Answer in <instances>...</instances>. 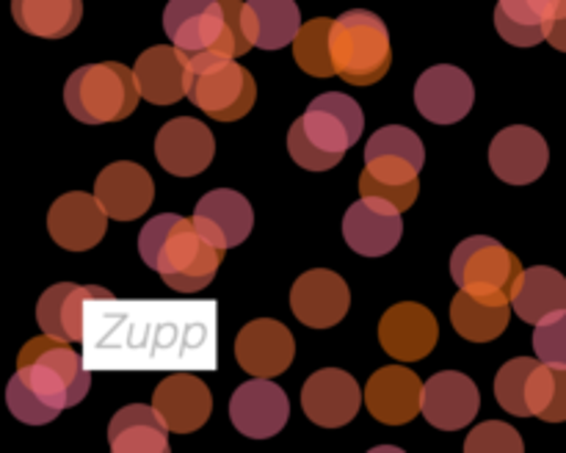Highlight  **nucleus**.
Masks as SVG:
<instances>
[{
    "mask_svg": "<svg viewBox=\"0 0 566 453\" xmlns=\"http://www.w3.org/2000/svg\"><path fill=\"white\" fill-rule=\"evenodd\" d=\"M138 254L171 291L193 293L213 282L227 252L208 241L193 219L160 213L142 227Z\"/></svg>",
    "mask_w": 566,
    "mask_h": 453,
    "instance_id": "nucleus-1",
    "label": "nucleus"
},
{
    "mask_svg": "<svg viewBox=\"0 0 566 453\" xmlns=\"http://www.w3.org/2000/svg\"><path fill=\"white\" fill-rule=\"evenodd\" d=\"M363 130L365 114L357 99L340 92L318 94L287 130V152L307 171L335 169Z\"/></svg>",
    "mask_w": 566,
    "mask_h": 453,
    "instance_id": "nucleus-2",
    "label": "nucleus"
},
{
    "mask_svg": "<svg viewBox=\"0 0 566 453\" xmlns=\"http://www.w3.org/2000/svg\"><path fill=\"white\" fill-rule=\"evenodd\" d=\"M142 97L136 70L119 61L77 66L64 86L66 110L83 125L119 122L136 110Z\"/></svg>",
    "mask_w": 566,
    "mask_h": 453,
    "instance_id": "nucleus-3",
    "label": "nucleus"
},
{
    "mask_svg": "<svg viewBox=\"0 0 566 453\" xmlns=\"http://www.w3.org/2000/svg\"><path fill=\"white\" fill-rule=\"evenodd\" d=\"M17 370L36 390V396L55 412L77 407L92 387V373L83 368L81 354L59 337H33L17 357Z\"/></svg>",
    "mask_w": 566,
    "mask_h": 453,
    "instance_id": "nucleus-4",
    "label": "nucleus"
},
{
    "mask_svg": "<svg viewBox=\"0 0 566 453\" xmlns=\"http://www.w3.org/2000/svg\"><path fill=\"white\" fill-rule=\"evenodd\" d=\"M332 59L337 75L354 86L381 81L392 64L390 31L385 20L368 9H352L332 25Z\"/></svg>",
    "mask_w": 566,
    "mask_h": 453,
    "instance_id": "nucleus-5",
    "label": "nucleus"
},
{
    "mask_svg": "<svg viewBox=\"0 0 566 453\" xmlns=\"http://www.w3.org/2000/svg\"><path fill=\"white\" fill-rule=\"evenodd\" d=\"M188 99L219 122H235L252 110L258 83L247 66L221 53H197L188 59Z\"/></svg>",
    "mask_w": 566,
    "mask_h": 453,
    "instance_id": "nucleus-6",
    "label": "nucleus"
},
{
    "mask_svg": "<svg viewBox=\"0 0 566 453\" xmlns=\"http://www.w3.org/2000/svg\"><path fill=\"white\" fill-rule=\"evenodd\" d=\"M517 254L509 252L490 235H473L453 249L451 276L462 291L470 293H509L523 274Z\"/></svg>",
    "mask_w": 566,
    "mask_h": 453,
    "instance_id": "nucleus-7",
    "label": "nucleus"
},
{
    "mask_svg": "<svg viewBox=\"0 0 566 453\" xmlns=\"http://www.w3.org/2000/svg\"><path fill=\"white\" fill-rule=\"evenodd\" d=\"M343 238L363 257H385L401 243V210L381 197H359L343 215Z\"/></svg>",
    "mask_w": 566,
    "mask_h": 453,
    "instance_id": "nucleus-8",
    "label": "nucleus"
},
{
    "mask_svg": "<svg viewBox=\"0 0 566 453\" xmlns=\"http://www.w3.org/2000/svg\"><path fill=\"white\" fill-rule=\"evenodd\" d=\"M287 418H291V401L285 390L265 376H254L232 392L230 420L243 436L269 440L285 429Z\"/></svg>",
    "mask_w": 566,
    "mask_h": 453,
    "instance_id": "nucleus-9",
    "label": "nucleus"
},
{
    "mask_svg": "<svg viewBox=\"0 0 566 453\" xmlns=\"http://www.w3.org/2000/svg\"><path fill=\"white\" fill-rule=\"evenodd\" d=\"M365 392L357 379L340 368L315 370L302 387V409L321 429H340L357 418Z\"/></svg>",
    "mask_w": 566,
    "mask_h": 453,
    "instance_id": "nucleus-10",
    "label": "nucleus"
},
{
    "mask_svg": "<svg viewBox=\"0 0 566 453\" xmlns=\"http://www.w3.org/2000/svg\"><path fill=\"white\" fill-rule=\"evenodd\" d=\"M556 390V373L547 362L531 357L509 359L495 376V398L517 418H539Z\"/></svg>",
    "mask_w": 566,
    "mask_h": 453,
    "instance_id": "nucleus-11",
    "label": "nucleus"
},
{
    "mask_svg": "<svg viewBox=\"0 0 566 453\" xmlns=\"http://www.w3.org/2000/svg\"><path fill=\"white\" fill-rule=\"evenodd\" d=\"M475 103V86L464 70L453 64H437L415 83V105L420 116L434 125H457Z\"/></svg>",
    "mask_w": 566,
    "mask_h": 453,
    "instance_id": "nucleus-12",
    "label": "nucleus"
},
{
    "mask_svg": "<svg viewBox=\"0 0 566 453\" xmlns=\"http://www.w3.org/2000/svg\"><path fill=\"white\" fill-rule=\"evenodd\" d=\"M164 31L182 53H216L227 31L221 0H169L164 11Z\"/></svg>",
    "mask_w": 566,
    "mask_h": 453,
    "instance_id": "nucleus-13",
    "label": "nucleus"
},
{
    "mask_svg": "<svg viewBox=\"0 0 566 453\" xmlns=\"http://www.w3.org/2000/svg\"><path fill=\"white\" fill-rule=\"evenodd\" d=\"M440 326L434 313L418 302L392 304L379 320V343L398 362H418L434 351Z\"/></svg>",
    "mask_w": 566,
    "mask_h": 453,
    "instance_id": "nucleus-14",
    "label": "nucleus"
},
{
    "mask_svg": "<svg viewBox=\"0 0 566 453\" xmlns=\"http://www.w3.org/2000/svg\"><path fill=\"white\" fill-rule=\"evenodd\" d=\"M111 215L94 193H61L48 213V232L66 252H88L105 235Z\"/></svg>",
    "mask_w": 566,
    "mask_h": 453,
    "instance_id": "nucleus-15",
    "label": "nucleus"
},
{
    "mask_svg": "<svg viewBox=\"0 0 566 453\" xmlns=\"http://www.w3.org/2000/svg\"><path fill=\"white\" fill-rule=\"evenodd\" d=\"M551 160V149L539 130L528 125L503 127L490 147V166L509 186H531L539 180Z\"/></svg>",
    "mask_w": 566,
    "mask_h": 453,
    "instance_id": "nucleus-16",
    "label": "nucleus"
},
{
    "mask_svg": "<svg viewBox=\"0 0 566 453\" xmlns=\"http://www.w3.org/2000/svg\"><path fill=\"white\" fill-rule=\"evenodd\" d=\"M216 155L213 133L205 122L191 116H177L166 122L155 138V158L164 171L175 177L202 175Z\"/></svg>",
    "mask_w": 566,
    "mask_h": 453,
    "instance_id": "nucleus-17",
    "label": "nucleus"
},
{
    "mask_svg": "<svg viewBox=\"0 0 566 453\" xmlns=\"http://www.w3.org/2000/svg\"><path fill=\"white\" fill-rule=\"evenodd\" d=\"M352 293L346 280L329 268L304 271L291 291L293 315L310 329H329L337 326L348 313Z\"/></svg>",
    "mask_w": 566,
    "mask_h": 453,
    "instance_id": "nucleus-18",
    "label": "nucleus"
},
{
    "mask_svg": "<svg viewBox=\"0 0 566 453\" xmlns=\"http://www.w3.org/2000/svg\"><path fill=\"white\" fill-rule=\"evenodd\" d=\"M426 164V147L415 130L403 125H387L370 136L365 147V169L381 182H407L418 180Z\"/></svg>",
    "mask_w": 566,
    "mask_h": 453,
    "instance_id": "nucleus-19",
    "label": "nucleus"
},
{
    "mask_svg": "<svg viewBox=\"0 0 566 453\" xmlns=\"http://www.w3.org/2000/svg\"><path fill=\"white\" fill-rule=\"evenodd\" d=\"M296 357V343H293L291 329L274 318L249 320L235 340V359L247 373L274 376L285 373Z\"/></svg>",
    "mask_w": 566,
    "mask_h": 453,
    "instance_id": "nucleus-20",
    "label": "nucleus"
},
{
    "mask_svg": "<svg viewBox=\"0 0 566 453\" xmlns=\"http://www.w3.org/2000/svg\"><path fill=\"white\" fill-rule=\"evenodd\" d=\"M481 396L470 376L459 370H442L423 384V418L440 431H459L479 414Z\"/></svg>",
    "mask_w": 566,
    "mask_h": 453,
    "instance_id": "nucleus-21",
    "label": "nucleus"
},
{
    "mask_svg": "<svg viewBox=\"0 0 566 453\" xmlns=\"http://www.w3.org/2000/svg\"><path fill=\"white\" fill-rule=\"evenodd\" d=\"M94 197L114 221L142 219L155 199V182L144 166L133 160H116L99 171Z\"/></svg>",
    "mask_w": 566,
    "mask_h": 453,
    "instance_id": "nucleus-22",
    "label": "nucleus"
},
{
    "mask_svg": "<svg viewBox=\"0 0 566 453\" xmlns=\"http://www.w3.org/2000/svg\"><path fill=\"white\" fill-rule=\"evenodd\" d=\"M365 407L379 423L403 425L423 409L420 376L401 365L379 368L365 387Z\"/></svg>",
    "mask_w": 566,
    "mask_h": 453,
    "instance_id": "nucleus-23",
    "label": "nucleus"
},
{
    "mask_svg": "<svg viewBox=\"0 0 566 453\" xmlns=\"http://www.w3.org/2000/svg\"><path fill=\"white\" fill-rule=\"evenodd\" d=\"M191 219L208 241L227 252L252 235L254 210L243 193L232 191V188H216L199 199Z\"/></svg>",
    "mask_w": 566,
    "mask_h": 453,
    "instance_id": "nucleus-24",
    "label": "nucleus"
},
{
    "mask_svg": "<svg viewBox=\"0 0 566 453\" xmlns=\"http://www.w3.org/2000/svg\"><path fill=\"white\" fill-rule=\"evenodd\" d=\"M153 407L175 434H191L208 423L213 412V396L208 384L191 373H175L160 381L153 392Z\"/></svg>",
    "mask_w": 566,
    "mask_h": 453,
    "instance_id": "nucleus-25",
    "label": "nucleus"
},
{
    "mask_svg": "<svg viewBox=\"0 0 566 453\" xmlns=\"http://www.w3.org/2000/svg\"><path fill=\"white\" fill-rule=\"evenodd\" d=\"M188 59L175 44H155L144 50L136 61V77L142 86V97L153 105H171L177 99L188 97Z\"/></svg>",
    "mask_w": 566,
    "mask_h": 453,
    "instance_id": "nucleus-26",
    "label": "nucleus"
},
{
    "mask_svg": "<svg viewBox=\"0 0 566 453\" xmlns=\"http://www.w3.org/2000/svg\"><path fill=\"white\" fill-rule=\"evenodd\" d=\"M92 298H108V291L97 285H75V282H59L48 287L36 304L39 329L64 343H81L83 304Z\"/></svg>",
    "mask_w": 566,
    "mask_h": 453,
    "instance_id": "nucleus-27",
    "label": "nucleus"
},
{
    "mask_svg": "<svg viewBox=\"0 0 566 453\" xmlns=\"http://www.w3.org/2000/svg\"><path fill=\"white\" fill-rule=\"evenodd\" d=\"M509 293H470L459 287L451 302V324L464 340L490 343L506 331L512 309Z\"/></svg>",
    "mask_w": 566,
    "mask_h": 453,
    "instance_id": "nucleus-28",
    "label": "nucleus"
},
{
    "mask_svg": "<svg viewBox=\"0 0 566 453\" xmlns=\"http://www.w3.org/2000/svg\"><path fill=\"white\" fill-rule=\"evenodd\" d=\"M108 442L114 453H166L169 425L155 407L130 403L111 418Z\"/></svg>",
    "mask_w": 566,
    "mask_h": 453,
    "instance_id": "nucleus-29",
    "label": "nucleus"
},
{
    "mask_svg": "<svg viewBox=\"0 0 566 453\" xmlns=\"http://www.w3.org/2000/svg\"><path fill=\"white\" fill-rule=\"evenodd\" d=\"M512 309L525 324H539L566 309V276L551 265H531L512 287Z\"/></svg>",
    "mask_w": 566,
    "mask_h": 453,
    "instance_id": "nucleus-30",
    "label": "nucleus"
},
{
    "mask_svg": "<svg viewBox=\"0 0 566 453\" xmlns=\"http://www.w3.org/2000/svg\"><path fill=\"white\" fill-rule=\"evenodd\" d=\"M243 22L254 48L282 50L302 31V11L296 0H247Z\"/></svg>",
    "mask_w": 566,
    "mask_h": 453,
    "instance_id": "nucleus-31",
    "label": "nucleus"
},
{
    "mask_svg": "<svg viewBox=\"0 0 566 453\" xmlns=\"http://www.w3.org/2000/svg\"><path fill=\"white\" fill-rule=\"evenodd\" d=\"M562 0H497L495 28L509 44L534 48L547 42V31Z\"/></svg>",
    "mask_w": 566,
    "mask_h": 453,
    "instance_id": "nucleus-32",
    "label": "nucleus"
},
{
    "mask_svg": "<svg viewBox=\"0 0 566 453\" xmlns=\"http://www.w3.org/2000/svg\"><path fill=\"white\" fill-rule=\"evenodd\" d=\"M11 17L31 36L64 39L81 25L83 0H11Z\"/></svg>",
    "mask_w": 566,
    "mask_h": 453,
    "instance_id": "nucleus-33",
    "label": "nucleus"
},
{
    "mask_svg": "<svg viewBox=\"0 0 566 453\" xmlns=\"http://www.w3.org/2000/svg\"><path fill=\"white\" fill-rule=\"evenodd\" d=\"M332 25L335 20L329 17H315V20L304 22L298 36L293 39V59L307 75H337L335 59H332Z\"/></svg>",
    "mask_w": 566,
    "mask_h": 453,
    "instance_id": "nucleus-34",
    "label": "nucleus"
},
{
    "mask_svg": "<svg viewBox=\"0 0 566 453\" xmlns=\"http://www.w3.org/2000/svg\"><path fill=\"white\" fill-rule=\"evenodd\" d=\"M6 403H9V412L28 425H48L59 418V412L50 409L48 403L36 396V390L22 379L20 370L11 376L9 387H6Z\"/></svg>",
    "mask_w": 566,
    "mask_h": 453,
    "instance_id": "nucleus-35",
    "label": "nucleus"
},
{
    "mask_svg": "<svg viewBox=\"0 0 566 453\" xmlns=\"http://www.w3.org/2000/svg\"><path fill=\"white\" fill-rule=\"evenodd\" d=\"M523 436L503 420H486L475 425L464 440V453H523Z\"/></svg>",
    "mask_w": 566,
    "mask_h": 453,
    "instance_id": "nucleus-36",
    "label": "nucleus"
},
{
    "mask_svg": "<svg viewBox=\"0 0 566 453\" xmlns=\"http://www.w3.org/2000/svg\"><path fill=\"white\" fill-rule=\"evenodd\" d=\"M534 348L542 362L566 368V309L547 315L534 329Z\"/></svg>",
    "mask_w": 566,
    "mask_h": 453,
    "instance_id": "nucleus-37",
    "label": "nucleus"
},
{
    "mask_svg": "<svg viewBox=\"0 0 566 453\" xmlns=\"http://www.w3.org/2000/svg\"><path fill=\"white\" fill-rule=\"evenodd\" d=\"M418 188H420L418 180L407 182V186H396V182L376 180L368 169L359 175V197H381L387 199V202L396 204L401 213L415 204V199H418Z\"/></svg>",
    "mask_w": 566,
    "mask_h": 453,
    "instance_id": "nucleus-38",
    "label": "nucleus"
},
{
    "mask_svg": "<svg viewBox=\"0 0 566 453\" xmlns=\"http://www.w3.org/2000/svg\"><path fill=\"white\" fill-rule=\"evenodd\" d=\"M553 373H556V390H553L551 403H547V409L539 414V418L547 420V423H564L566 420V368H553Z\"/></svg>",
    "mask_w": 566,
    "mask_h": 453,
    "instance_id": "nucleus-39",
    "label": "nucleus"
},
{
    "mask_svg": "<svg viewBox=\"0 0 566 453\" xmlns=\"http://www.w3.org/2000/svg\"><path fill=\"white\" fill-rule=\"evenodd\" d=\"M547 42L553 44V50H562V53H566V0L558 6L556 17H553L551 31H547Z\"/></svg>",
    "mask_w": 566,
    "mask_h": 453,
    "instance_id": "nucleus-40",
    "label": "nucleus"
}]
</instances>
